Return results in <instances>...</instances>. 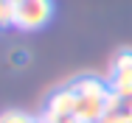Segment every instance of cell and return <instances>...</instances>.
I'll use <instances>...</instances> for the list:
<instances>
[{
  "label": "cell",
  "instance_id": "cell-5",
  "mask_svg": "<svg viewBox=\"0 0 132 123\" xmlns=\"http://www.w3.org/2000/svg\"><path fill=\"white\" fill-rule=\"evenodd\" d=\"M98 123H132V115L127 112V106H121V109H110Z\"/></svg>",
  "mask_w": 132,
  "mask_h": 123
},
{
  "label": "cell",
  "instance_id": "cell-2",
  "mask_svg": "<svg viewBox=\"0 0 132 123\" xmlns=\"http://www.w3.org/2000/svg\"><path fill=\"white\" fill-rule=\"evenodd\" d=\"M53 3L51 0H23L14 6V25L20 31H37L51 20Z\"/></svg>",
  "mask_w": 132,
  "mask_h": 123
},
{
  "label": "cell",
  "instance_id": "cell-1",
  "mask_svg": "<svg viewBox=\"0 0 132 123\" xmlns=\"http://www.w3.org/2000/svg\"><path fill=\"white\" fill-rule=\"evenodd\" d=\"M76 92V120L81 123H98L107 115L110 106V84L98 78H79L70 84Z\"/></svg>",
  "mask_w": 132,
  "mask_h": 123
},
{
  "label": "cell",
  "instance_id": "cell-3",
  "mask_svg": "<svg viewBox=\"0 0 132 123\" xmlns=\"http://www.w3.org/2000/svg\"><path fill=\"white\" fill-rule=\"evenodd\" d=\"M110 92L118 95L124 103L132 101V50H124L115 56L110 67Z\"/></svg>",
  "mask_w": 132,
  "mask_h": 123
},
{
  "label": "cell",
  "instance_id": "cell-6",
  "mask_svg": "<svg viewBox=\"0 0 132 123\" xmlns=\"http://www.w3.org/2000/svg\"><path fill=\"white\" fill-rule=\"evenodd\" d=\"M0 123H42L39 118H31V115H26V112H3L0 115Z\"/></svg>",
  "mask_w": 132,
  "mask_h": 123
},
{
  "label": "cell",
  "instance_id": "cell-7",
  "mask_svg": "<svg viewBox=\"0 0 132 123\" xmlns=\"http://www.w3.org/2000/svg\"><path fill=\"white\" fill-rule=\"evenodd\" d=\"M6 25H14V3L0 0V28H6Z\"/></svg>",
  "mask_w": 132,
  "mask_h": 123
},
{
  "label": "cell",
  "instance_id": "cell-4",
  "mask_svg": "<svg viewBox=\"0 0 132 123\" xmlns=\"http://www.w3.org/2000/svg\"><path fill=\"white\" fill-rule=\"evenodd\" d=\"M65 118H76V92H73V87L68 84V87H62V90H56L48 103H45V112H42V123H59L65 120Z\"/></svg>",
  "mask_w": 132,
  "mask_h": 123
},
{
  "label": "cell",
  "instance_id": "cell-8",
  "mask_svg": "<svg viewBox=\"0 0 132 123\" xmlns=\"http://www.w3.org/2000/svg\"><path fill=\"white\" fill-rule=\"evenodd\" d=\"M9 3H14V6H17V3H23V0H9Z\"/></svg>",
  "mask_w": 132,
  "mask_h": 123
},
{
  "label": "cell",
  "instance_id": "cell-9",
  "mask_svg": "<svg viewBox=\"0 0 132 123\" xmlns=\"http://www.w3.org/2000/svg\"><path fill=\"white\" fill-rule=\"evenodd\" d=\"M127 109H129V112H132V101H129V103H127Z\"/></svg>",
  "mask_w": 132,
  "mask_h": 123
}]
</instances>
